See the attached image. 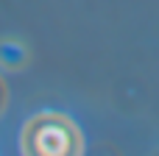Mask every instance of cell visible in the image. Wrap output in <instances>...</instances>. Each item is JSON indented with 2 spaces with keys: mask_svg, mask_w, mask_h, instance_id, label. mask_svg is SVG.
<instances>
[{
  "mask_svg": "<svg viewBox=\"0 0 159 156\" xmlns=\"http://www.w3.org/2000/svg\"><path fill=\"white\" fill-rule=\"evenodd\" d=\"M22 151L34 156H78L84 151V137L70 117L45 112L31 117L22 128Z\"/></svg>",
  "mask_w": 159,
  "mask_h": 156,
  "instance_id": "cell-1",
  "label": "cell"
},
{
  "mask_svg": "<svg viewBox=\"0 0 159 156\" xmlns=\"http://www.w3.org/2000/svg\"><path fill=\"white\" fill-rule=\"evenodd\" d=\"M25 59H28V53L20 42H11V39L0 42V64L3 67H22Z\"/></svg>",
  "mask_w": 159,
  "mask_h": 156,
  "instance_id": "cell-2",
  "label": "cell"
},
{
  "mask_svg": "<svg viewBox=\"0 0 159 156\" xmlns=\"http://www.w3.org/2000/svg\"><path fill=\"white\" fill-rule=\"evenodd\" d=\"M6 95H8V92H6V84H3V78H0V112L6 109V100H8Z\"/></svg>",
  "mask_w": 159,
  "mask_h": 156,
  "instance_id": "cell-3",
  "label": "cell"
}]
</instances>
